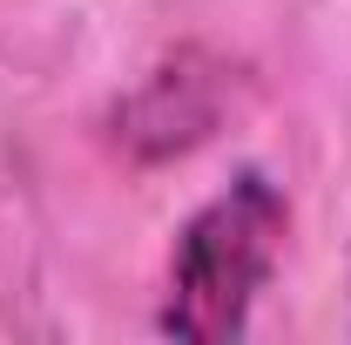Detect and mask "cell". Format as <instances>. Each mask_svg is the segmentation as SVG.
<instances>
[{"mask_svg": "<svg viewBox=\"0 0 351 345\" xmlns=\"http://www.w3.org/2000/svg\"><path fill=\"white\" fill-rule=\"evenodd\" d=\"M284 237H291V203L263 170H243L237 183H223L176 230L169 291H162L156 325L169 339H196V345L243 339L263 285L284 258Z\"/></svg>", "mask_w": 351, "mask_h": 345, "instance_id": "6da1fadb", "label": "cell"}]
</instances>
